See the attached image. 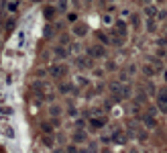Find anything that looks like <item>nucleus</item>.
I'll return each instance as SVG.
<instances>
[{"mask_svg": "<svg viewBox=\"0 0 167 153\" xmlns=\"http://www.w3.org/2000/svg\"><path fill=\"white\" fill-rule=\"evenodd\" d=\"M157 2H165V0H157Z\"/></svg>", "mask_w": 167, "mask_h": 153, "instance_id": "nucleus-34", "label": "nucleus"}, {"mask_svg": "<svg viewBox=\"0 0 167 153\" xmlns=\"http://www.w3.org/2000/svg\"><path fill=\"white\" fill-rule=\"evenodd\" d=\"M67 20H69V23H75V20H78V15H75V12H69V15H67Z\"/></svg>", "mask_w": 167, "mask_h": 153, "instance_id": "nucleus-22", "label": "nucleus"}, {"mask_svg": "<svg viewBox=\"0 0 167 153\" xmlns=\"http://www.w3.org/2000/svg\"><path fill=\"white\" fill-rule=\"evenodd\" d=\"M88 55L90 57H106V49H104L102 45H94V47H90Z\"/></svg>", "mask_w": 167, "mask_h": 153, "instance_id": "nucleus-6", "label": "nucleus"}, {"mask_svg": "<svg viewBox=\"0 0 167 153\" xmlns=\"http://www.w3.org/2000/svg\"><path fill=\"white\" fill-rule=\"evenodd\" d=\"M163 82H165V84H167V68L163 69Z\"/></svg>", "mask_w": 167, "mask_h": 153, "instance_id": "nucleus-33", "label": "nucleus"}, {"mask_svg": "<svg viewBox=\"0 0 167 153\" xmlns=\"http://www.w3.org/2000/svg\"><path fill=\"white\" fill-rule=\"evenodd\" d=\"M102 20L106 23V25H110V23H112V16H110V15H104V16H102ZM112 25H114V23H112Z\"/></svg>", "mask_w": 167, "mask_h": 153, "instance_id": "nucleus-23", "label": "nucleus"}, {"mask_svg": "<svg viewBox=\"0 0 167 153\" xmlns=\"http://www.w3.org/2000/svg\"><path fill=\"white\" fill-rule=\"evenodd\" d=\"M98 41H102V43H112V39H110L104 31H98Z\"/></svg>", "mask_w": 167, "mask_h": 153, "instance_id": "nucleus-15", "label": "nucleus"}, {"mask_svg": "<svg viewBox=\"0 0 167 153\" xmlns=\"http://www.w3.org/2000/svg\"><path fill=\"white\" fill-rule=\"evenodd\" d=\"M106 68H108V69H110V72H112V69H114V68H116V65H114V61H108V65H106Z\"/></svg>", "mask_w": 167, "mask_h": 153, "instance_id": "nucleus-31", "label": "nucleus"}, {"mask_svg": "<svg viewBox=\"0 0 167 153\" xmlns=\"http://www.w3.org/2000/svg\"><path fill=\"white\" fill-rule=\"evenodd\" d=\"M53 141H55V139H53V133H45L43 137H41V143H43L45 147H53Z\"/></svg>", "mask_w": 167, "mask_h": 153, "instance_id": "nucleus-7", "label": "nucleus"}, {"mask_svg": "<svg viewBox=\"0 0 167 153\" xmlns=\"http://www.w3.org/2000/svg\"><path fill=\"white\" fill-rule=\"evenodd\" d=\"M147 29H149V31H155V29H157V23H155V19H149Z\"/></svg>", "mask_w": 167, "mask_h": 153, "instance_id": "nucleus-21", "label": "nucleus"}, {"mask_svg": "<svg viewBox=\"0 0 167 153\" xmlns=\"http://www.w3.org/2000/svg\"><path fill=\"white\" fill-rule=\"evenodd\" d=\"M41 129H43V133H53V125H49V123H43Z\"/></svg>", "mask_w": 167, "mask_h": 153, "instance_id": "nucleus-19", "label": "nucleus"}, {"mask_svg": "<svg viewBox=\"0 0 167 153\" xmlns=\"http://www.w3.org/2000/svg\"><path fill=\"white\" fill-rule=\"evenodd\" d=\"M112 141H114V143H118V145H124L128 141V135L124 133L122 129L116 127V129H112Z\"/></svg>", "mask_w": 167, "mask_h": 153, "instance_id": "nucleus-5", "label": "nucleus"}, {"mask_svg": "<svg viewBox=\"0 0 167 153\" xmlns=\"http://www.w3.org/2000/svg\"><path fill=\"white\" fill-rule=\"evenodd\" d=\"M90 125H92L94 129H102L104 125H106V119H92V120H90Z\"/></svg>", "mask_w": 167, "mask_h": 153, "instance_id": "nucleus-12", "label": "nucleus"}, {"mask_svg": "<svg viewBox=\"0 0 167 153\" xmlns=\"http://www.w3.org/2000/svg\"><path fill=\"white\" fill-rule=\"evenodd\" d=\"M157 53H159V57H167V51H163V49H159Z\"/></svg>", "mask_w": 167, "mask_h": 153, "instance_id": "nucleus-32", "label": "nucleus"}, {"mask_svg": "<svg viewBox=\"0 0 167 153\" xmlns=\"http://www.w3.org/2000/svg\"><path fill=\"white\" fill-rule=\"evenodd\" d=\"M45 19H47V20H53L55 19V8H53V6H45Z\"/></svg>", "mask_w": 167, "mask_h": 153, "instance_id": "nucleus-13", "label": "nucleus"}, {"mask_svg": "<svg viewBox=\"0 0 167 153\" xmlns=\"http://www.w3.org/2000/svg\"><path fill=\"white\" fill-rule=\"evenodd\" d=\"M67 151H69V153H78V147H75V145H71V147H69Z\"/></svg>", "mask_w": 167, "mask_h": 153, "instance_id": "nucleus-30", "label": "nucleus"}, {"mask_svg": "<svg viewBox=\"0 0 167 153\" xmlns=\"http://www.w3.org/2000/svg\"><path fill=\"white\" fill-rule=\"evenodd\" d=\"M112 31H114V35H120V37H126V35H128V27H126V23H124L122 19H116V20H114Z\"/></svg>", "mask_w": 167, "mask_h": 153, "instance_id": "nucleus-4", "label": "nucleus"}, {"mask_svg": "<svg viewBox=\"0 0 167 153\" xmlns=\"http://www.w3.org/2000/svg\"><path fill=\"white\" fill-rule=\"evenodd\" d=\"M59 112H61L59 106H51V116H53V119H59Z\"/></svg>", "mask_w": 167, "mask_h": 153, "instance_id": "nucleus-20", "label": "nucleus"}, {"mask_svg": "<svg viewBox=\"0 0 167 153\" xmlns=\"http://www.w3.org/2000/svg\"><path fill=\"white\" fill-rule=\"evenodd\" d=\"M145 74H147V76H153V74H155V69L149 68V65H145Z\"/></svg>", "mask_w": 167, "mask_h": 153, "instance_id": "nucleus-25", "label": "nucleus"}, {"mask_svg": "<svg viewBox=\"0 0 167 153\" xmlns=\"http://www.w3.org/2000/svg\"><path fill=\"white\" fill-rule=\"evenodd\" d=\"M86 139H88V135H86V133H82V131L74 133V143H84Z\"/></svg>", "mask_w": 167, "mask_h": 153, "instance_id": "nucleus-11", "label": "nucleus"}, {"mask_svg": "<svg viewBox=\"0 0 167 153\" xmlns=\"http://www.w3.org/2000/svg\"><path fill=\"white\" fill-rule=\"evenodd\" d=\"M145 15H147V19H157V8L155 6H145Z\"/></svg>", "mask_w": 167, "mask_h": 153, "instance_id": "nucleus-8", "label": "nucleus"}, {"mask_svg": "<svg viewBox=\"0 0 167 153\" xmlns=\"http://www.w3.org/2000/svg\"><path fill=\"white\" fill-rule=\"evenodd\" d=\"M61 43H63V45L69 43V37H67V35H63V37H61Z\"/></svg>", "mask_w": 167, "mask_h": 153, "instance_id": "nucleus-29", "label": "nucleus"}, {"mask_svg": "<svg viewBox=\"0 0 167 153\" xmlns=\"http://www.w3.org/2000/svg\"><path fill=\"white\" fill-rule=\"evenodd\" d=\"M12 27H15V20H8V23H6V29L12 31Z\"/></svg>", "mask_w": 167, "mask_h": 153, "instance_id": "nucleus-27", "label": "nucleus"}, {"mask_svg": "<svg viewBox=\"0 0 167 153\" xmlns=\"http://www.w3.org/2000/svg\"><path fill=\"white\" fill-rule=\"evenodd\" d=\"M131 25H133V29H139V27H141V19H139V15L131 16Z\"/></svg>", "mask_w": 167, "mask_h": 153, "instance_id": "nucleus-16", "label": "nucleus"}, {"mask_svg": "<svg viewBox=\"0 0 167 153\" xmlns=\"http://www.w3.org/2000/svg\"><path fill=\"white\" fill-rule=\"evenodd\" d=\"M65 55H67V51H65L63 47H55V57H59V59H63Z\"/></svg>", "mask_w": 167, "mask_h": 153, "instance_id": "nucleus-17", "label": "nucleus"}, {"mask_svg": "<svg viewBox=\"0 0 167 153\" xmlns=\"http://www.w3.org/2000/svg\"><path fill=\"white\" fill-rule=\"evenodd\" d=\"M65 6H67V2H65V0H61V2H59V8L65 10Z\"/></svg>", "mask_w": 167, "mask_h": 153, "instance_id": "nucleus-28", "label": "nucleus"}, {"mask_svg": "<svg viewBox=\"0 0 167 153\" xmlns=\"http://www.w3.org/2000/svg\"><path fill=\"white\" fill-rule=\"evenodd\" d=\"M59 90H61V92H69L71 86H69V84H61V88H59Z\"/></svg>", "mask_w": 167, "mask_h": 153, "instance_id": "nucleus-26", "label": "nucleus"}, {"mask_svg": "<svg viewBox=\"0 0 167 153\" xmlns=\"http://www.w3.org/2000/svg\"><path fill=\"white\" fill-rule=\"evenodd\" d=\"M155 96H157V108L161 110L163 114H167V86H165V88H161Z\"/></svg>", "mask_w": 167, "mask_h": 153, "instance_id": "nucleus-1", "label": "nucleus"}, {"mask_svg": "<svg viewBox=\"0 0 167 153\" xmlns=\"http://www.w3.org/2000/svg\"><path fill=\"white\" fill-rule=\"evenodd\" d=\"M143 123L147 129H155L157 127V119H155V108H149L147 112L143 114Z\"/></svg>", "mask_w": 167, "mask_h": 153, "instance_id": "nucleus-3", "label": "nucleus"}, {"mask_svg": "<svg viewBox=\"0 0 167 153\" xmlns=\"http://www.w3.org/2000/svg\"><path fill=\"white\" fill-rule=\"evenodd\" d=\"M124 41H126V37H120V35H112V43L116 45V47H122Z\"/></svg>", "mask_w": 167, "mask_h": 153, "instance_id": "nucleus-14", "label": "nucleus"}, {"mask_svg": "<svg viewBox=\"0 0 167 153\" xmlns=\"http://www.w3.org/2000/svg\"><path fill=\"white\" fill-rule=\"evenodd\" d=\"M78 65H79V68L90 69V68H92V59H90V57H79V59H78Z\"/></svg>", "mask_w": 167, "mask_h": 153, "instance_id": "nucleus-9", "label": "nucleus"}, {"mask_svg": "<svg viewBox=\"0 0 167 153\" xmlns=\"http://www.w3.org/2000/svg\"><path fill=\"white\" fill-rule=\"evenodd\" d=\"M147 90H149V92L153 94V96H155V94H157V90H155V86H153L151 82H149V84H147Z\"/></svg>", "mask_w": 167, "mask_h": 153, "instance_id": "nucleus-24", "label": "nucleus"}, {"mask_svg": "<svg viewBox=\"0 0 167 153\" xmlns=\"http://www.w3.org/2000/svg\"><path fill=\"white\" fill-rule=\"evenodd\" d=\"M74 33L78 35V37H84V35L88 33V27H86V25H75L74 27Z\"/></svg>", "mask_w": 167, "mask_h": 153, "instance_id": "nucleus-10", "label": "nucleus"}, {"mask_svg": "<svg viewBox=\"0 0 167 153\" xmlns=\"http://www.w3.org/2000/svg\"><path fill=\"white\" fill-rule=\"evenodd\" d=\"M145 100H147V94H145V92H139V94H137V98H135V102L143 104V102H145Z\"/></svg>", "mask_w": 167, "mask_h": 153, "instance_id": "nucleus-18", "label": "nucleus"}, {"mask_svg": "<svg viewBox=\"0 0 167 153\" xmlns=\"http://www.w3.org/2000/svg\"><path fill=\"white\" fill-rule=\"evenodd\" d=\"M65 74H67V65H63V63H55V65H51V68H49V76L53 80L63 78Z\"/></svg>", "mask_w": 167, "mask_h": 153, "instance_id": "nucleus-2", "label": "nucleus"}]
</instances>
